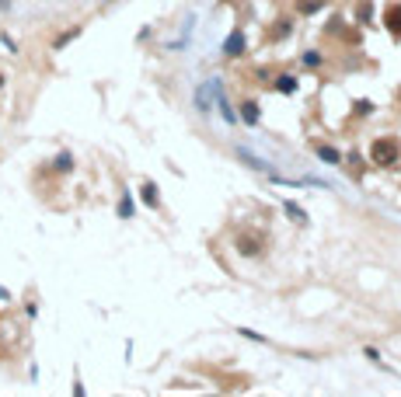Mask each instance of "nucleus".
<instances>
[{"label":"nucleus","mask_w":401,"mask_h":397,"mask_svg":"<svg viewBox=\"0 0 401 397\" xmlns=\"http://www.w3.org/2000/svg\"><path fill=\"white\" fill-rule=\"evenodd\" d=\"M398 139H391V136H384V139H377L373 146H370V160L373 164H381V167H387V164H394L398 160Z\"/></svg>","instance_id":"obj_1"},{"label":"nucleus","mask_w":401,"mask_h":397,"mask_svg":"<svg viewBox=\"0 0 401 397\" xmlns=\"http://www.w3.org/2000/svg\"><path fill=\"white\" fill-rule=\"evenodd\" d=\"M384 24H387V32H391V39L401 42V4H387V11H384Z\"/></svg>","instance_id":"obj_2"},{"label":"nucleus","mask_w":401,"mask_h":397,"mask_svg":"<svg viewBox=\"0 0 401 397\" xmlns=\"http://www.w3.org/2000/svg\"><path fill=\"white\" fill-rule=\"evenodd\" d=\"M223 53H227V56H241V53H244V32H230L227 42H223Z\"/></svg>","instance_id":"obj_3"},{"label":"nucleus","mask_w":401,"mask_h":397,"mask_svg":"<svg viewBox=\"0 0 401 397\" xmlns=\"http://www.w3.org/2000/svg\"><path fill=\"white\" fill-rule=\"evenodd\" d=\"M238 251H241V255H258V251H262L258 237H251V234H244V237H238Z\"/></svg>","instance_id":"obj_4"},{"label":"nucleus","mask_w":401,"mask_h":397,"mask_svg":"<svg viewBox=\"0 0 401 397\" xmlns=\"http://www.w3.org/2000/svg\"><path fill=\"white\" fill-rule=\"evenodd\" d=\"M241 115H244L248 126H255V122H258V105H255V101H241Z\"/></svg>","instance_id":"obj_5"},{"label":"nucleus","mask_w":401,"mask_h":397,"mask_svg":"<svg viewBox=\"0 0 401 397\" xmlns=\"http://www.w3.org/2000/svg\"><path fill=\"white\" fill-rule=\"evenodd\" d=\"M318 157L324 160V164H339V150H335V146H318Z\"/></svg>","instance_id":"obj_6"},{"label":"nucleus","mask_w":401,"mask_h":397,"mask_svg":"<svg viewBox=\"0 0 401 397\" xmlns=\"http://www.w3.org/2000/svg\"><path fill=\"white\" fill-rule=\"evenodd\" d=\"M143 202H147V206H157V202H160V195H157V188H154V185H143Z\"/></svg>","instance_id":"obj_7"},{"label":"nucleus","mask_w":401,"mask_h":397,"mask_svg":"<svg viewBox=\"0 0 401 397\" xmlns=\"http://www.w3.org/2000/svg\"><path fill=\"white\" fill-rule=\"evenodd\" d=\"M276 87H279L282 94H290V91H297V80H293V77H279V84H276Z\"/></svg>","instance_id":"obj_8"},{"label":"nucleus","mask_w":401,"mask_h":397,"mask_svg":"<svg viewBox=\"0 0 401 397\" xmlns=\"http://www.w3.org/2000/svg\"><path fill=\"white\" fill-rule=\"evenodd\" d=\"M119 216H133V198H129V195H122V202H119Z\"/></svg>","instance_id":"obj_9"},{"label":"nucleus","mask_w":401,"mask_h":397,"mask_svg":"<svg viewBox=\"0 0 401 397\" xmlns=\"http://www.w3.org/2000/svg\"><path fill=\"white\" fill-rule=\"evenodd\" d=\"M70 39H77V28H74V32H66V35H60V39L53 42V49H63V45H66Z\"/></svg>","instance_id":"obj_10"},{"label":"nucleus","mask_w":401,"mask_h":397,"mask_svg":"<svg viewBox=\"0 0 401 397\" xmlns=\"http://www.w3.org/2000/svg\"><path fill=\"white\" fill-rule=\"evenodd\" d=\"M220 112H223V119H227V122H234V112H230V101L223 98V94H220Z\"/></svg>","instance_id":"obj_11"},{"label":"nucleus","mask_w":401,"mask_h":397,"mask_svg":"<svg viewBox=\"0 0 401 397\" xmlns=\"http://www.w3.org/2000/svg\"><path fill=\"white\" fill-rule=\"evenodd\" d=\"M286 213H290V216H293V219H300V223H303V209H300V206H293V202H286Z\"/></svg>","instance_id":"obj_12"},{"label":"nucleus","mask_w":401,"mask_h":397,"mask_svg":"<svg viewBox=\"0 0 401 397\" xmlns=\"http://www.w3.org/2000/svg\"><path fill=\"white\" fill-rule=\"evenodd\" d=\"M56 167H60V171H70V167H74V160H70V154H60V160H56Z\"/></svg>","instance_id":"obj_13"}]
</instances>
